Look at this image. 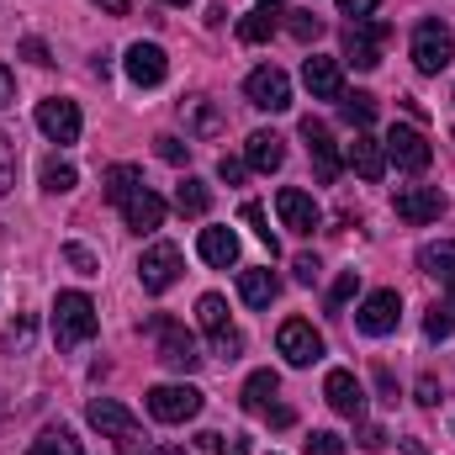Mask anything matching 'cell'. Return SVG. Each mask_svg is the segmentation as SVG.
Returning a JSON list of instances; mask_svg holds the SVG:
<instances>
[{
  "mask_svg": "<svg viewBox=\"0 0 455 455\" xmlns=\"http://www.w3.org/2000/svg\"><path fill=\"white\" fill-rule=\"evenodd\" d=\"M85 419L107 435L116 445V455H148L154 445H148V435H143V424L116 403V397H91V408H85Z\"/></svg>",
  "mask_w": 455,
  "mask_h": 455,
  "instance_id": "cell-1",
  "label": "cell"
},
{
  "mask_svg": "<svg viewBox=\"0 0 455 455\" xmlns=\"http://www.w3.org/2000/svg\"><path fill=\"white\" fill-rule=\"evenodd\" d=\"M96 329H101V318H96V302L85 291H59L53 297V339H59V349L91 344Z\"/></svg>",
  "mask_w": 455,
  "mask_h": 455,
  "instance_id": "cell-2",
  "label": "cell"
},
{
  "mask_svg": "<svg viewBox=\"0 0 455 455\" xmlns=\"http://www.w3.org/2000/svg\"><path fill=\"white\" fill-rule=\"evenodd\" d=\"M451 59H455L451 27H445L440 16L419 21V27H413V64H419V75H440V69H451Z\"/></svg>",
  "mask_w": 455,
  "mask_h": 455,
  "instance_id": "cell-3",
  "label": "cell"
},
{
  "mask_svg": "<svg viewBox=\"0 0 455 455\" xmlns=\"http://www.w3.org/2000/svg\"><path fill=\"white\" fill-rule=\"evenodd\" d=\"M387 37H392V27H387V21H376V16L349 21V27H344V64H355V69H376V64H381Z\"/></svg>",
  "mask_w": 455,
  "mask_h": 455,
  "instance_id": "cell-4",
  "label": "cell"
},
{
  "mask_svg": "<svg viewBox=\"0 0 455 455\" xmlns=\"http://www.w3.org/2000/svg\"><path fill=\"white\" fill-rule=\"evenodd\" d=\"M148 413H154L159 424H191V419L202 413V392H196L191 381H164V387L148 392Z\"/></svg>",
  "mask_w": 455,
  "mask_h": 455,
  "instance_id": "cell-5",
  "label": "cell"
},
{
  "mask_svg": "<svg viewBox=\"0 0 455 455\" xmlns=\"http://www.w3.org/2000/svg\"><path fill=\"white\" fill-rule=\"evenodd\" d=\"M148 334L159 339V360H164L170 371H180V376H186V371H196V365H202V349H196V339H191L175 318H148Z\"/></svg>",
  "mask_w": 455,
  "mask_h": 455,
  "instance_id": "cell-6",
  "label": "cell"
},
{
  "mask_svg": "<svg viewBox=\"0 0 455 455\" xmlns=\"http://www.w3.org/2000/svg\"><path fill=\"white\" fill-rule=\"evenodd\" d=\"M381 143H387V164H397V170H408V175H424V170H429V159H435L429 138H424L419 127H408V122H397Z\"/></svg>",
  "mask_w": 455,
  "mask_h": 455,
  "instance_id": "cell-7",
  "label": "cell"
},
{
  "mask_svg": "<svg viewBox=\"0 0 455 455\" xmlns=\"http://www.w3.org/2000/svg\"><path fill=\"white\" fill-rule=\"evenodd\" d=\"M180 270H186V254L175 249V243H148L143 249V259H138V281H143V291H170L175 281H180Z\"/></svg>",
  "mask_w": 455,
  "mask_h": 455,
  "instance_id": "cell-8",
  "label": "cell"
},
{
  "mask_svg": "<svg viewBox=\"0 0 455 455\" xmlns=\"http://www.w3.org/2000/svg\"><path fill=\"white\" fill-rule=\"evenodd\" d=\"M445 191L440 186H403L397 196H392V212L403 218V223H413V228H424V223H440L445 218Z\"/></svg>",
  "mask_w": 455,
  "mask_h": 455,
  "instance_id": "cell-9",
  "label": "cell"
},
{
  "mask_svg": "<svg viewBox=\"0 0 455 455\" xmlns=\"http://www.w3.org/2000/svg\"><path fill=\"white\" fill-rule=\"evenodd\" d=\"M275 349L286 355V365H313V360H323V334L307 323V318H286L281 329H275Z\"/></svg>",
  "mask_w": 455,
  "mask_h": 455,
  "instance_id": "cell-10",
  "label": "cell"
},
{
  "mask_svg": "<svg viewBox=\"0 0 455 455\" xmlns=\"http://www.w3.org/2000/svg\"><path fill=\"white\" fill-rule=\"evenodd\" d=\"M243 96H249V107H259V112H286V107H291V80H286V69L259 64V69L243 80Z\"/></svg>",
  "mask_w": 455,
  "mask_h": 455,
  "instance_id": "cell-11",
  "label": "cell"
},
{
  "mask_svg": "<svg viewBox=\"0 0 455 455\" xmlns=\"http://www.w3.org/2000/svg\"><path fill=\"white\" fill-rule=\"evenodd\" d=\"M397 318H403V297L397 291H371L355 313V329L371 334V339H387V334H397Z\"/></svg>",
  "mask_w": 455,
  "mask_h": 455,
  "instance_id": "cell-12",
  "label": "cell"
},
{
  "mask_svg": "<svg viewBox=\"0 0 455 455\" xmlns=\"http://www.w3.org/2000/svg\"><path fill=\"white\" fill-rule=\"evenodd\" d=\"M37 127H43V138L48 143H80V107L75 101H64V96H48V101H37Z\"/></svg>",
  "mask_w": 455,
  "mask_h": 455,
  "instance_id": "cell-13",
  "label": "cell"
},
{
  "mask_svg": "<svg viewBox=\"0 0 455 455\" xmlns=\"http://www.w3.org/2000/svg\"><path fill=\"white\" fill-rule=\"evenodd\" d=\"M122 69H127V80H132V85L154 91V85H164L170 59H164V48H159V43H132V48L122 53Z\"/></svg>",
  "mask_w": 455,
  "mask_h": 455,
  "instance_id": "cell-14",
  "label": "cell"
},
{
  "mask_svg": "<svg viewBox=\"0 0 455 455\" xmlns=\"http://www.w3.org/2000/svg\"><path fill=\"white\" fill-rule=\"evenodd\" d=\"M302 138H307V154H313V170H318V180H323V186H334V180H339V148H334V132H329V122H318V116H302Z\"/></svg>",
  "mask_w": 455,
  "mask_h": 455,
  "instance_id": "cell-15",
  "label": "cell"
},
{
  "mask_svg": "<svg viewBox=\"0 0 455 455\" xmlns=\"http://www.w3.org/2000/svg\"><path fill=\"white\" fill-rule=\"evenodd\" d=\"M275 212H281V223L291 228V233H313V228L323 223V207L307 191H297V186H281L275 191Z\"/></svg>",
  "mask_w": 455,
  "mask_h": 455,
  "instance_id": "cell-16",
  "label": "cell"
},
{
  "mask_svg": "<svg viewBox=\"0 0 455 455\" xmlns=\"http://www.w3.org/2000/svg\"><path fill=\"white\" fill-rule=\"evenodd\" d=\"M323 397L339 419H365V387L355 381V371H329L323 376Z\"/></svg>",
  "mask_w": 455,
  "mask_h": 455,
  "instance_id": "cell-17",
  "label": "cell"
},
{
  "mask_svg": "<svg viewBox=\"0 0 455 455\" xmlns=\"http://www.w3.org/2000/svg\"><path fill=\"white\" fill-rule=\"evenodd\" d=\"M243 164L249 170H259V175H275L281 164H286V138L281 132H249V143H243Z\"/></svg>",
  "mask_w": 455,
  "mask_h": 455,
  "instance_id": "cell-18",
  "label": "cell"
},
{
  "mask_svg": "<svg viewBox=\"0 0 455 455\" xmlns=\"http://www.w3.org/2000/svg\"><path fill=\"white\" fill-rule=\"evenodd\" d=\"M349 164H355V175H360V180H371V186H376V180L387 175V143H381L371 127H365V132H355V143H349Z\"/></svg>",
  "mask_w": 455,
  "mask_h": 455,
  "instance_id": "cell-19",
  "label": "cell"
},
{
  "mask_svg": "<svg viewBox=\"0 0 455 455\" xmlns=\"http://www.w3.org/2000/svg\"><path fill=\"white\" fill-rule=\"evenodd\" d=\"M302 85L318 96V101H339L344 96V75H339V59H323V53H313L307 64H302Z\"/></svg>",
  "mask_w": 455,
  "mask_h": 455,
  "instance_id": "cell-20",
  "label": "cell"
},
{
  "mask_svg": "<svg viewBox=\"0 0 455 455\" xmlns=\"http://www.w3.org/2000/svg\"><path fill=\"white\" fill-rule=\"evenodd\" d=\"M164 212H170V207H164V196H154L148 186H143V191H132V196L122 202V218H127L132 233H154V228L164 223Z\"/></svg>",
  "mask_w": 455,
  "mask_h": 455,
  "instance_id": "cell-21",
  "label": "cell"
},
{
  "mask_svg": "<svg viewBox=\"0 0 455 455\" xmlns=\"http://www.w3.org/2000/svg\"><path fill=\"white\" fill-rule=\"evenodd\" d=\"M180 116H186V132H191V138H202V143H207V138H218V132L228 127L212 96H191V101H180Z\"/></svg>",
  "mask_w": 455,
  "mask_h": 455,
  "instance_id": "cell-22",
  "label": "cell"
},
{
  "mask_svg": "<svg viewBox=\"0 0 455 455\" xmlns=\"http://www.w3.org/2000/svg\"><path fill=\"white\" fill-rule=\"evenodd\" d=\"M196 254H202L212 270L238 265V233H233V228H202V238H196Z\"/></svg>",
  "mask_w": 455,
  "mask_h": 455,
  "instance_id": "cell-23",
  "label": "cell"
},
{
  "mask_svg": "<svg viewBox=\"0 0 455 455\" xmlns=\"http://www.w3.org/2000/svg\"><path fill=\"white\" fill-rule=\"evenodd\" d=\"M419 270L435 275V281L451 291V302H455V243L451 238H445V243H424V249H419Z\"/></svg>",
  "mask_w": 455,
  "mask_h": 455,
  "instance_id": "cell-24",
  "label": "cell"
},
{
  "mask_svg": "<svg viewBox=\"0 0 455 455\" xmlns=\"http://www.w3.org/2000/svg\"><path fill=\"white\" fill-rule=\"evenodd\" d=\"M275 291H281V281H275V270H270V265L238 270V297H243L249 307H270V302H275Z\"/></svg>",
  "mask_w": 455,
  "mask_h": 455,
  "instance_id": "cell-25",
  "label": "cell"
},
{
  "mask_svg": "<svg viewBox=\"0 0 455 455\" xmlns=\"http://www.w3.org/2000/svg\"><path fill=\"white\" fill-rule=\"evenodd\" d=\"M275 21H281V0H259V5L238 21V43H265V37L275 32Z\"/></svg>",
  "mask_w": 455,
  "mask_h": 455,
  "instance_id": "cell-26",
  "label": "cell"
},
{
  "mask_svg": "<svg viewBox=\"0 0 455 455\" xmlns=\"http://www.w3.org/2000/svg\"><path fill=\"white\" fill-rule=\"evenodd\" d=\"M207 207H212V191H207V180L186 175V180L175 186V212H180V218H207Z\"/></svg>",
  "mask_w": 455,
  "mask_h": 455,
  "instance_id": "cell-27",
  "label": "cell"
},
{
  "mask_svg": "<svg viewBox=\"0 0 455 455\" xmlns=\"http://www.w3.org/2000/svg\"><path fill=\"white\" fill-rule=\"evenodd\" d=\"M275 392H281V376H275V371H254V376L243 381V408H249V413H265V408L275 403Z\"/></svg>",
  "mask_w": 455,
  "mask_h": 455,
  "instance_id": "cell-28",
  "label": "cell"
},
{
  "mask_svg": "<svg viewBox=\"0 0 455 455\" xmlns=\"http://www.w3.org/2000/svg\"><path fill=\"white\" fill-rule=\"evenodd\" d=\"M27 455H85V451H80V440H75L64 424H48V429L32 440V451Z\"/></svg>",
  "mask_w": 455,
  "mask_h": 455,
  "instance_id": "cell-29",
  "label": "cell"
},
{
  "mask_svg": "<svg viewBox=\"0 0 455 455\" xmlns=\"http://www.w3.org/2000/svg\"><path fill=\"white\" fill-rule=\"evenodd\" d=\"M132 191H143V170H132V164H112L107 170V202H127Z\"/></svg>",
  "mask_w": 455,
  "mask_h": 455,
  "instance_id": "cell-30",
  "label": "cell"
},
{
  "mask_svg": "<svg viewBox=\"0 0 455 455\" xmlns=\"http://www.w3.org/2000/svg\"><path fill=\"white\" fill-rule=\"evenodd\" d=\"M196 323L207 329V339H218V334H228V302L218 297V291H207V297L196 302Z\"/></svg>",
  "mask_w": 455,
  "mask_h": 455,
  "instance_id": "cell-31",
  "label": "cell"
},
{
  "mask_svg": "<svg viewBox=\"0 0 455 455\" xmlns=\"http://www.w3.org/2000/svg\"><path fill=\"white\" fill-rule=\"evenodd\" d=\"M339 112H344V122H349L355 132H365V127L376 122V96H365V91H355V96H339Z\"/></svg>",
  "mask_w": 455,
  "mask_h": 455,
  "instance_id": "cell-32",
  "label": "cell"
},
{
  "mask_svg": "<svg viewBox=\"0 0 455 455\" xmlns=\"http://www.w3.org/2000/svg\"><path fill=\"white\" fill-rule=\"evenodd\" d=\"M75 186H80V170H75L69 159H48V164H43V191L64 196V191H75Z\"/></svg>",
  "mask_w": 455,
  "mask_h": 455,
  "instance_id": "cell-33",
  "label": "cell"
},
{
  "mask_svg": "<svg viewBox=\"0 0 455 455\" xmlns=\"http://www.w3.org/2000/svg\"><path fill=\"white\" fill-rule=\"evenodd\" d=\"M286 32H291L297 43H318V37H323V16H313V11H286Z\"/></svg>",
  "mask_w": 455,
  "mask_h": 455,
  "instance_id": "cell-34",
  "label": "cell"
},
{
  "mask_svg": "<svg viewBox=\"0 0 455 455\" xmlns=\"http://www.w3.org/2000/svg\"><path fill=\"white\" fill-rule=\"evenodd\" d=\"M16 170H21V148H16L11 132H0V196L16 186Z\"/></svg>",
  "mask_w": 455,
  "mask_h": 455,
  "instance_id": "cell-35",
  "label": "cell"
},
{
  "mask_svg": "<svg viewBox=\"0 0 455 455\" xmlns=\"http://www.w3.org/2000/svg\"><path fill=\"white\" fill-rule=\"evenodd\" d=\"M424 334H429V339H451L455 334V302H435V307H429Z\"/></svg>",
  "mask_w": 455,
  "mask_h": 455,
  "instance_id": "cell-36",
  "label": "cell"
},
{
  "mask_svg": "<svg viewBox=\"0 0 455 455\" xmlns=\"http://www.w3.org/2000/svg\"><path fill=\"white\" fill-rule=\"evenodd\" d=\"M243 223L254 228V238L270 249V259H275V233H270V223H265V207L259 202H243Z\"/></svg>",
  "mask_w": 455,
  "mask_h": 455,
  "instance_id": "cell-37",
  "label": "cell"
},
{
  "mask_svg": "<svg viewBox=\"0 0 455 455\" xmlns=\"http://www.w3.org/2000/svg\"><path fill=\"white\" fill-rule=\"evenodd\" d=\"M196 445H202V451H212V455H249V440H238V435L228 440V435H212V429H207V435H196Z\"/></svg>",
  "mask_w": 455,
  "mask_h": 455,
  "instance_id": "cell-38",
  "label": "cell"
},
{
  "mask_svg": "<svg viewBox=\"0 0 455 455\" xmlns=\"http://www.w3.org/2000/svg\"><path fill=\"white\" fill-rule=\"evenodd\" d=\"M154 148H159V159H164V164H191V143H180V138H170V132H164V138H154Z\"/></svg>",
  "mask_w": 455,
  "mask_h": 455,
  "instance_id": "cell-39",
  "label": "cell"
},
{
  "mask_svg": "<svg viewBox=\"0 0 455 455\" xmlns=\"http://www.w3.org/2000/svg\"><path fill=\"white\" fill-rule=\"evenodd\" d=\"M355 291H360V270H344L339 281H334V291H329V313H339Z\"/></svg>",
  "mask_w": 455,
  "mask_h": 455,
  "instance_id": "cell-40",
  "label": "cell"
},
{
  "mask_svg": "<svg viewBox=\"0 0 455 455\" xmlns=\"http://www.w3.org/2000/svg\"><path fill=\"white\" fill-rule=\"evenodd\" d=\"M64 259H69V265H75L80 275H96V270H101V259H96V254H91L85 243H64Z\"/></svg>",
  "mask_w": 455,
  "mask_h": 455,
  "instance_id": "cell-41",
  "label": "cell"
},
{
  "mask_svg": "<svg viewBox=\"0 0 455 455\" xmlns=\"http://www.w3.org/2000/svg\"><path fill=\"white\" fill-rule=\"evenodd\" d=\"M307 455H344V440L329 435V429H318V435H307Z\"/></svg>",
  "mask_w": 455,
  "mask_h": 455,
  "instance_id": "cell-42",
  "label": "cell"
},
{
  "mask_svg": "<svg viewBox=\"0 0 455 455\" xmlns=\"http://www.w3.org/2000/svg\"><path fill=\"white\" fill-rule=\"evenodd\" d=\"M27 344H32V318H16L5 329V349H27Z\"/></svg>",
  "mask_w": 455,
  "mask_h": 455,
  "instance_id": "cell-43",
  "label": "cell"
},
{
  "mask_svg": "<svg viewBox=\"0 0 455 455\" xmlns=\"http://www.w3.org/2000/svg\"><path fill=\"white\" fill-rule=\"evenodd\" d=\"M291 270H297V281H302V286H318V275H323V265H318L313 254H297V265H291Z\"/></svg>",
  "mask_w": 455,
  "mask_h": 455,
  "instance_id": "cell-44",
  "label": "cell"
},
{
  "mask_svg": "<svg viewBox=\"0 0 455 455\" xmlns=\"http://www.w3.org/2000/svg\"><path fill=\"white\" fill-rule=\"evenodd\" d=\"M238 349H243L238 329H228V334H218V339H212V355H223V360H238Z\"/></svg>",
  "mask_w": 455,
  "mask_h": 455,
  "instance_id": "cell-45",
  "label": "cell"
},
{
  "mask_svg": "<svg viewBox=\"0 0 455 455\" xmlns=\"http://www.w3.org/2000/svg\"><path fill=\"white\" fill-rule=\"evenodd\" d=\"M243 170H249V164H243V159H233V154L218 159V180H228V186H238V180H243Z\"/></svg>",
  "mask_w": 455,
  "mask_h": 455,
  "instance_id": "cell-46",
  "label": "cell"
},
{
  "mask_svg": "<svg viewBox=\"0 0 455 455\" xmlns=\"http://www.w3.org/2000/svg\"><path fill=\"white\" fill-rule=\"evenodd\" d=\"M413 397H419L424 408H440V381H435V376H419V387H413Z\"/></svg>",
  "mask_w": 455,
  "mask_h": 455,
  "instance_id": "cell-47",
  "label": "cell"
},
{
  "mask_svg": "<svg viewBox=\"0 0 455 455\" xmlns=\"http://www.w3.org/2000/svg\"><path fill=\"white\" fill-rule=\"evenodd\" d=\"M376 5H381V0H339V11L349 16V21H360V16H376Z\"/></svg>",
  "mask_w": 455,
  "mask_h": 455,
  "instance_id": "cell-48",
  "label": "cell"
},
{
  "mask_svg": "<svg viewBox=\"0 0 455 455\" xmlns=\"http://www.w3.org/2000/svg\"><path fill=\"white\" fill-rule=\"evenodd\" d=\"M21 59H32V64H53L48 48H43V37H27V43H21Z\"/></svg>",
  "mask_w": 455,
  "mask_h": 455,
  "instance_id": "cell-49",
  "label": "cell"
},
{
  "mask_svg": "<svg viewBox=\"0 0 455 455\" xmlns=\"http://www.w3.org/2000/svg\"><path fill=\"white\" fill-rule=\"evenodd\" d=\"M376 392H381V403H397V381H392V371H376Z\"/></svg>",
  "mask_w": 455,
  "mask_h": 455,
  "instance_id": "cell-50",
  "label": "cell"
},
{
  "mask_svg": "<svg viewBox=\"0 0 455 455\" xmlns=\"http://www.w3.org/2000/svg\"><path fill=\"white\" fill-rule=\"evenodd\" d=\"M265 413H270V424H275V429H291V424H297V413H291V408H281V403H270Z\"/></svg>",
  "mask_w": 455,
  "mask_h": 455,
  "instance_id": "cell-51",
  "label": "cell"
},
{
  "mask_svg": "<svg viewBox=\"0 0 455 455\" xmlns=\"http://www.w3.org/2000/svg\"><path fill=\"white\" fill-rule=\"evenodd\" d=\"M360 445H365V451H381V445H387V429L365 424V429H360Z\"/></svg>",
  "mask_w": 455,
  "mask_h": 455,
  "instance_id": "cell-52",
  "label": "cell"
},
{
  "mask_svg": "<svg viewBox=\"0 0 455 455\" xmlns=\"http://www.w3.org/2000/svg\"><path fill=\"white\" fill-rule=\"evenodd\" d=\"M16 101V80H11V69L0 64V107H11Z\"/></svg>",
  "mask_w": 455,
  "mask_h": 455,
  "instance_id": "cell-53",
  "label": "cell"
},
{
  "mask_svg": "<svg viewBox=\"0 0 455 455\" xmlns=\"http://www.w3.org/2000/svg\"><path fill=\"white\" fill-rule=\"evenodd\" d=\"M403 455H429V445H424V440H413V435H408V440H403Z\"/></svg>",
  "mask_w": 455,
  "mask_h": 455,
  "instance_id": "cell-54",
  "label": "cell"
},
{
  "mask_svg": "<svg viewBox=\"0 0 455 455\" xmlns=\"http://www.w3.org/2000/svg\"><path fill=\"white\" fill-rule=\"evenodd\" d=\"M101 11H112V16H127V0H96Z\"/></svg>",
  "mask_w": 455,
  "mask_h": 455,
  "instance_id": "cell-55",
  "label": "cell"
},
{
  "mask_svg": "<svg viewBox=\"0 0 455 455\" xmlns=\"http://www.w3.org/2000/svg\"><path fill=\"white\" fill-rule=\"evenodd\" d=\"M148 455H186V451H180V445H154Z\"/></svg>",
  "mask_w": 455,
  "mask_h": 455,
  "instance_id": "cell-56",
  "label": "cell"
},
{
  "mask_svg": "<svg viewBox=\"0 0 455 455\" xmlns=\"http://www.w3.org/2000/svg\"><path fill=\"white\" fill-rule=\"evenodd\" d=\"M164 5H191V0H164Z\"/></svg>",
  "mask_w": 455,
  "mask_h": 455,
  "instance_id": "cell-57",
  "label": "cell"
}]
</instances>
